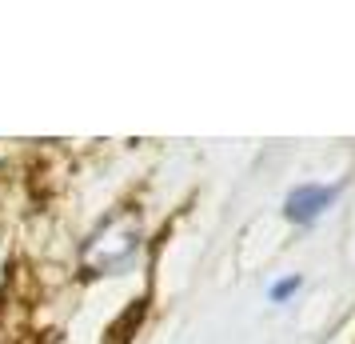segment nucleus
Segmentation results:
<instances>
[{
    "label": "nucleus",
    "instance_id": "obj_1",
    "mask_svg": "<svg viewBox=\"0 0 355 344\" xmlns=\"http://www.w3.org/2000/svg\"><path fill=\"white\" fill-rule=\"evenodd\" d=\"M144 245V224L136 208H120L104 224H96V232L84 240L80 248V268L84 277H116L132 268L136 252Z\"/></svg>",
    "mask_w": 355,
    "mask_h": 344
},
{
    "label": "nucleus",
    "instance_id": "obj_2",
    "mask_svg": "<svg viewBox=\"0 0 355 344\" xmlns=\"http://www.w3.org/2000/svg\"><path fill=\"white\" fill-rule=\"evenodd\" d=\"M339 200V184H295L288 193V200H284V213H288V220H295V224H315L331 204Z\"/></svg>",
    "mask_w": 355,
    "mask_h": 344
},
{
    "label": "nucleus",
    "instance_id": "obj_3",
    "mask_svg": "<svg viewBox=\"0 0 355 344\" xmlns=\"http://www.w3.org/2000/svg\"><path fill=\"white\" fill-rule=\"evenodd\" d=\"M300 284H304L300 277H284V280H275V284H272V293H268V296H272L275 304H284L288 296H295V293H300Z\"/></svg>",
    "mask_w": 355,
    "mask_h": 344
}]
</instances>
